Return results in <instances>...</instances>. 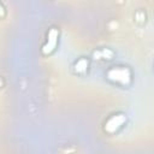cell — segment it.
I'll return each instance as SVG.
<instances>
[{
    "mask_svg": "<svg viewBox=\"0 0 154 154\" xmlns=\"http://www.w3.org/2000/svg\"><path fill=\"white\" fill-rule=\"evenodd\" d=\"M107 78L120 85H129L131 82V71L125 66H112L107 71Z\"/></svg>",
    "mask_w": 154,
    "mask_h": 154,
    "instance_id": "6da1fadb",
    "label": "cell"
},
{
    "mask_svg": "<svg viewBox=\"0 0 154 154\" xmlns=\"http://www.w3.org/2000/svg\"><path fill=\"white\" fill-rule=\"evenodd\" d=\"M126 120V117L124 114H113L112 117H109L107 119V122L105 123V130L107 132H116L119 128L123 126V124L125 123Z\"/></svg>",
    "mask_w": 154,
    "mask_h": 154,
    "instance_id": "7a4b0ae2",
    "label": "cell"
},
{
    "mask_svg": "<svg viewBox=\"0 0 154 154\" xmlns=\"http://www.w3.org/2000/svg\"><path fill=\"white\" fill-rule=\"evenodd\" d=\"M58 35H59V31L55 29V28H52L49 31H48V35H47V43L43 46L42 48V52L45 54H49L51 52L54 51L55 48V45H57V41H58Z\"/></svg>",
    "mask_w": 154,
    "mask_h": 154,
    "instance_id": "3957f363",
    "label": "cell"
},
{
    "mask_svg": "<svg viewBox=\"0 0 154 154\" xmlns=\"http://www.w3.org/2000/svg\"><path fill=\"white\" fill-rule=\"evenodd\" d=\"M88 60L85 59V58H79L76 63H75V65H73V67H75V71L77 72V73H84L87 70H88Z\"/></svg>",
    "mask_w": 154,
    "mask_h": 154,
    "instance_id": "277c9868",
    "label": "cell"
},
{
    "mask_svg": "<svg viewBox=\"0 0 154 154\" xmlns=\"http://www.w3.org/2000/svg\"><path fill=\"white\" fill-rule=\"evenodd\" d=\"M94 57H96L95 59H112L113 57V52L108 48H102V49H99V51H95L94 52Z\"/></svg>",
    "mask_w": 154,
    "mask_h": 154,
    "instance_id": "5b68a950",
    "label": "cell"
}]
</instances>
